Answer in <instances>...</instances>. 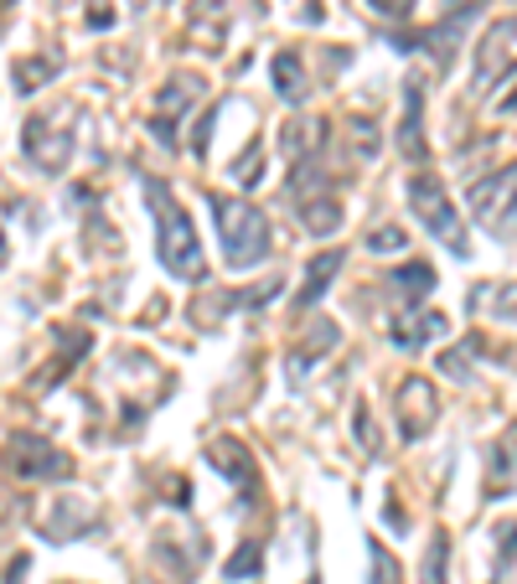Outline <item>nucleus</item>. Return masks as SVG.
Listing matches in <instances>:
<instances>
[{
    "instance_id": "14",
    "label": "nucleus",
    "mask_w": 517,
    "mask_h": 584,
    "mask_svg": "<svg viewBox=\"0 0 517 584\" xmlns=\"http://www.w3.org/2000/svg\"><path fill=\"white\" fill-rule=\"evenodd\" d=\"M517 486V430H507L492 450V471H486V497L497 502L502 492H513Z\"/></svg>"
},
{
    "instance_id": "29",
    "label": "nucleus",
    "mask_w": 517,
    "mask_h": 584,
    "mask_svg": "<svg viewBox=\"0 0 517 584\" xmlns=\"http://www.w3.org/2000/svg\"><path fill=\"white\" fill-rule=\"evenodd\" d=\"M26 569H32V559L21 553V559H11V569H6V584H21L26 580Z\"/></svg>"
},
{
    "instance_id": "2",
    "label": "nucleus",
    "mask_w": 517,
    "mask_h": 584,
    "mask_svg": "<svg viewBox=\"0 0 517 584\" xmlns=\"http://www.w3.org/2000/svg\"><path fill=\"white\" fill-rule=\"evenodd\" d=\"M218 233H223V258H228V269H254L258 258L270 254V218L258 212L254 202H223L218 197Z\"/></svg>"
},
{
    "instance_id": "7",
    "label": "nucleus",
    "mask_w": 517,
    "mask_h": 584,
    "mask_svg": "<svg viewBox=\"0 0 517 584\" xmlns=\"http://www.w3.org/2000/svg\"><path fill=\"white\" fill-rule=\"evenodd\" d=\"M6 465L21 482H68L73 476V455L57 450L52 440H42V434H16L6 445Z\"/></svg>"
},
{
    "instance_id": "9",
    "label": "nucleus",
    "mask_w": 517,
    "mask_h": 584,
    "mask_svg": "<svg viewBox=\"0 0 517 584\" xmlns=\"http://www.w3.org/2000/svg\"><path fill=\"white\" fill-rule=\"evenodd\" d=\"M394 414H398V434L404 440H425L435 430V414H440V398H435V383L425 373H409L394 394Z\"/></svg>"
},
{
    "instance_id": "1",
    "label": "nucleus",
    "mask_w": 517,
    "mask_h": 584,
    "mask_svg": "<svg viewBox=\"0 0 517 584\" xmlns=\"http://www.w3.org/2000/svg\"><path fill=\"white\" fill-rule=\"evenodd\" d=\"M140 191H145V202H151V212H155V254H161V264H166V275L202 279L207 275L202 239H197L191 218L182 212V202L172 197V187H166L161 176H145Z\"/></svg>"
},
{
    "instance_id": "31",
    "label": "nucleus",
    "mask_w": 517,
    "mask_h": 584,
    "mask_svg": "<svg viewBox=\"0 0 517 584\" xmlns=\"http://www.w3.org/2000/svg\"><path fill=\"white\" fill-rule=\"evenodd\" d=\"M502 114H517V93H507V99H502Z\"/></svg>"
},
{
    "instance_id": "19",
    "label": "nucleus",
    "mask_w": 517,
    "mask_h": 584,
    "mask_svg": "<svg viewBox=\"0 0 517 584\" xmlns=\"http://www.w3.org/2000/svg\"><path fill=\"white\" fill-rule=\"evenodd\" d=\"M394 290L404 295L409 306H419V300L435 290V269L430 264H404V269H394Z\"/></svg>"
},
{
    "instance_id": "5",
    "label": "nucleus",
    "mask_w": 517,
    "mask_h": 584,
    "mask_svg": "<svg viewBox=\"0 0 517 584\" xmlns=\"http://www.w3.org/2000/svg\"><path fill=\"white\" fill-rule=\"evenodd\" d=\"M409 202H414V212H419V223L430 228L435 239L446 243L455 258H465V223L455 218V207H450L446 187H440L435 176H414V181H409Z\"/></svg>"
},
{
    "instance_id": "4",
    "label": "nucleus",
    "mask_w": 517,
    "mask_h": 584,
    "mask_svg": "<svg viewBox=\"0 0 517 584\" xmlns=\"http://www.w3.org/2000/svg\"><path fill=\"white\" fill-rule=\"evenodd\" d=\"M513 68H517V16H502L476 42V57H471V99H486Z\"/></svg>"
},
{
    "instance_id": "18",
    "label": "nucleus",
    "mask_w": 517,
    "mask_h": 584,
    "mask_svg": "<svg viewBox=\"0 0 517 584\" xmlns=\"http://www.w3.org/2000/svg\"><path fill=\"white\" fill-rule=\"evenodd\" d=\"M300 223H306L310 239H327V233H337V228H342V202H337V197L306 202V207H300Z\"/></svg>"
},
{
    "instance_id": "26",
    "label": "nucleus",
    "mask_w": 517,
    "mask_h": 584,
    "mask_svg": "<svg viewBox=\"0 0 517 584\" xmlns=\"http://www.w3.org/2000/svg\"><path fill=\"white\" fill-rule=\"evenodd\" d=\"M212 124H218V103L207 109L202 120H197V130H191V151L197 155H207V140H212Z\"/></svg>"
},
{
    "instance_id": "28",
    "label": "nucleus",
    "mask_w": 517,
    "mask_h": 584,
    "mask_svg": "<svg viewBox=\"0 0 517 584\" xmlns=\"http://www.w3.org/2000/svg\"><path fill=\"white\" fill-rule=\"evenodd\" d=\"M497 538H502V559H513V553H517V522L497 528Z\"/></svg>"
},
{
    "instance_id": "22",
    "label": "nucleus",
    "mask_w": 517,
    "mask_h": 584,
    "mask_svg": "<svg viewBox=\"0 0 517 584\" xmlns=\"http://www.w3.org/2000/svg\"><path fill=\"white\" fill-rule=\"evenodd\" d=\"M446 580H450V538L435 533L430 553H425V580L419 584H446Z\"/></svg>"
},
{
    "instance_id": "10",
    "label": "nucleus",
    "mask_w": 517,
    "mask_h": 584,
    "mask_svg": "<svg viewBox=\"0 0 517 584\" xmlns=\"http://www.w3.org/2000/svg\"><path fill=\"white\" fill-rule=\"evenodd\" d=\"M197 99H202V78H172V84L155 93V114H151L155 145L176 151V120H182V114H187Z\"/></svg>"
},
{
    "instance_id": "27",
    "label": "nucleus",
    "mask_w": 517,
    "mask_h": 584,
    "mask_svg": "<svg viewBox=\"0 0 517 584\" xmlns=\"http://www.w3.org/2000/svg\"><path fill=\"white\" fill-rule=\"evenodd\" d=\"M440 367H446L450 378H461V383H465V352H446V357H440Z\"/></svg>"
},
{
    "instance_id": "8",
    "label": "nucleus",
    "mask_w": 517,
    "mask_h": 584,
    "mask_svg": "<svg viewBox=\"0 0 517 584\" xmlns=\"http://www.w3.org/2000/svg\"><path fill=\"white\" fill-rule=\"evenodd\" d=\"M103 517H99V507L88 497H47L42 507L32 513V528L47 543H78L84 533H94Z\"/></svg>"
},
{
    "instance_id": "21",
    "label": "nucleus",
    "mask_w": 517,
    "mask_h": 584,
    "mask_svg": "<svg viewBox=\"0 0 517 584\" xmlns=\"http://www.w3.org/2000/svg\"><path fill=\"white\" fill-rule=\"evenodd\" d=\"M52 73H57V57H21V63H16L21 93H36L42 84H52Z\"/></svg>"
},
{
    "instance_id": "16",
    "label": "nucleus",
    "mask_w": 517,
    "mask_h": 584,
    "mask_svg": "<svg viewBox=\"0 0 517 584\" xmlns=\"http://www.w3.org/2000/svg\"><path fill=\"white\" fill-rule=\"evenodd\" d=\"M270 73H275L279 99H285V103H306L310 78H306V68H300V57H295V52H275V63H270Z\"/></svg>"
},
{
    "instance_id": "3",
    "label": "nucleus",
    "mask_w": 517,
    "mask_h": 584,
    "mask_svg": "<svg viewBox=\"0 0 517 584\" xmlns=\"http://www.w3.org/2000/svg\"><path fill=\"white\" fill-rule=\"evenodd\" d=\"M465 202H471V218H476L486 233L513 239L517 233V161L492 176H482V181H471Z\"/></svg>"
},
{
    "instance_id": "25",
    "label": "nucleus",
    "mask_w": 517,
    "mask_h": 584,
    "mask_svg": "<svg viewBox=\"0 0 517 584\" xmlns=\"http://www.w3.org/2000/svg\"><path fill=\"white\" fill-rule=\"evenodd\" d=\"M258 155H264V140H249V151H243L239 166H233V181H239V187H258Z\"/></svg>"
},
{
    "instance_id": "11",
    "label": "nucleus",
    "mask_w": 517,
    "mask_h": 584,
    "mask_svg": "<svg viewBox=\"0 0 517 584\" xmlns=\"http://www.w3.org/2000/svg\"><path fill=\"white\" fill-rule=\"evenodd\" d=\"M430 337H450V321L430 306H414L409 316H398L394 327H388V342H394L398 352H419Z\"/></svg>"
},
{
    "instance_id": "6",
    "label": "nucleus",
    "mask_w": 517,
    "mask_h": 584,
    "mask_svg": "<svg viewBox=\"0 0 517 584\" xmlns=\"http://www.w3.org/2000/svg\"><path fill=\"white\" fill-rule=\"evenodd\" d=\"M21 155L42 176H63L73 161V135L63 130V114H32L21 124Z\"/></svg>"
},
{
    "instance_id": "24",
    "label": "nucleus",
    "mask_w": 517,
    "mask_h": 584,
    "mask_svg": "<svg viewBox=\"0 0 517 584\" xmlns=\"http://www.w3.org/2000/svg\"><path fill=\"white\" fill-rule=\"evenodd\" d=\"M258 564H264V543H239V553L223 564L228 580H249V574H258Z\"/></svg>"
},
{
    "instance_id": "32",
    "label": "nucleus",
    "mask_w": 517,
    "mask_h": 584,
    "mask_svg": "<svg viewBox=\"0 0 517 584\" xmlns=\"http://www.w3.org/2000/svg\"><path fill=\"white\" fill-rule=\"evenodd\" d=\"M0 264H6V239H0Z\"/></svg>"
},
{
    "instance_id": "15",
    "label": "nucleus",
    "mask_w": 517,
    "mask_h": 584,
    "mask_svg": "<svg viewBox=\"0 0 517 584\" xmlns=\"http://www.w3.org/2000/svg\"><path fill=\"white\" fill-rule=\"evenodd\" d=\"M337 275H342V254H337V249H327V254H316V264L306 269V285H300V295H295V306H300V310H310L316 300H321V295H327V285H331Z\"/></svg>"
},
{
    "instance_id": "20",
    "label": "nucleus",
    "mask_w": 517,
    "mask_h": 584,
    "mask_svg": "<svg viewBox=\"0 0 517 584\" xmlns=\"http://www.w3.org/2000/svg\"><path fill=\"white\" fill-rule=\"evenodd\" d=\"M367 584H404V569L383 543H367Z\"/></svg>"
},
{
    "instance_id": "12",
    "label": "nucleus",
    "mask_w": 517,
    "mask_h": 584,
    "mask_svg": "<svg viewBox=\"0 0 517 584\" xmlns=\"http://www.w3.org/2000/svg\"><path fill=\"white\" fill-rule=\"evenodd\" d=\"M398 151L409 155V161H425L430 145H425V84L409 78L404 84V124H398Z\"/></svg>"
},
{
    "instance_id": "17",
    "label": "nucleus",
    "mask_w": 517,
    "mask_h": 584,
    "mask_svg": "<svg viewBox=\"0 0 517 584\" xmlns=\"http://www.w3.org/2000/svg\"><path fill=\"white\" fill-rule=\"evenodd\" d=\"M207 455H212V465H218L223 476H233V482H243V486L254 482V461H249V450H243L239 440H212Z\"/></svg>"
},
{
    "instance_id": "23",
    "label": "nucleus",
    "mask_w": 517,
    "mask_h": 584,
    "mask_svg": "<svg viewBox=\"0 0 517 584\" xmlns=\"http://www.w3.org/2000/svg\"><path fill=\"white\" fill-rule=\"evenodd\" d=\"M404 249H409V233L398 223H378L367 233V254H404Z\"/></svg>"
},
{
    "instance_id": "13",
    "label": "nucleus",
    "mask_w": 517,
    "mask_h": 584,
    "mask_svg": "<svg viewBox=\"0 0 517 584\" xmlns=\"http://www.w3.org/2000/svg\"><path fill=\"white\" fill-rule=\"evenodd\" d=\"M306 337H310V342H300L290 352V362H285V367H290V383H295V388L306 383V367H316V362H321L331 346H337V327H331V321H310Z\"/></svg>"
},
{
    "instance_id": "30",
    "label": "nucleus",
    "mask_w": 517,
    "mask_h": 584,
    "mask_svg": "<svg viewBox=\"0 0 517 584\" xmlns=\"http://www.w3.org/2000/svg\"><path fill=\"white\" fill-rule=\"evenodd\" d=\"M383 517H388V522H394V528H409V517H404V513H398V507H394V502H388V507H383Z\"/></svg>"
}]
</instances>
